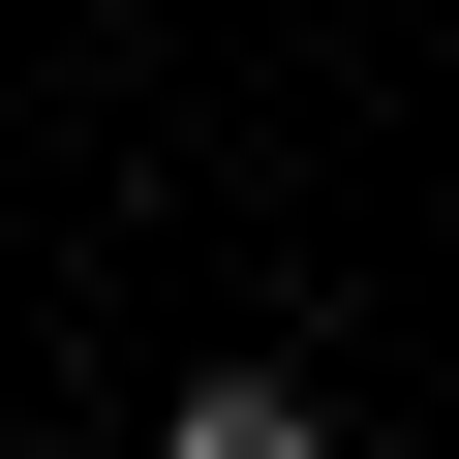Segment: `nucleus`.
<instances>
[{
    "mask_svg": "<svg viewBox=\"0 0 459 459\" xmlns=\"http://www.w3.org/2000/svg\"><path fill=\"white\" fill-rule=\"evenodd\" d=\"M153 459H337V398H307V368H184V398H153Z\"/></svg>",
    "mask_w": 459,
    "mask_h": 459,
    "instance_id": "f257e3e1",
    "label": "nucleus"
}]
</instances>
